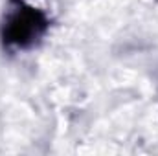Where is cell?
<instances>
[{
    "instance_id": "1",
    "label": "cell",
    "mask_w": 158,
    "mask_h": 156,
    "mask_svg": "<svg viewBox=\"0 0 158 156\" xmlns=\"http://www.w3.org/2000/svg\"><path fill=\"white\" fill-rule=\"evenodd\" d=\"M48 30L46 15L24 0H9L2 24V40L7 48L26 50L37 44Z\"/></svg>"
}]
</instances>
